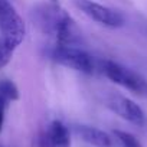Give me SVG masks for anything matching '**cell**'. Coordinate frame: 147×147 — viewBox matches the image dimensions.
<instances>
[{
    "label": "cell",
    "instance_id": "1",
    "mask_svg": "<svg viewBox=\"0 0 147 147\" xmlns=\"http://www.w3.org/2000/svg\"><path fill=\"white\" fill-rule=\"evenodd\" d=\"M32 20L40 32L49 35L59 45L82 43V33L80 28L58 3L39 5L32 12Z\"/></svg>",
    "mask_w": 147,
    "mask_h": 147
},
{
    "label": "cell",
    "instance_id": "2",
    "mask_svg": "<svg viewBox=\"0 0 147 147\" xmlns=\"http://www.w3.org/2000/svg\"><path fill=\"white\" fill-rule=\"evenodd\" d=\"M98 65H100L101 72L110 81L128 90L134 95L147 100V80L143 78L140 74L110 59L100 61Z\"/></svg>",
    "mask_w": 147,
    "mask_h": 147
},
{
    "label": "cell",
    "instance_id": "3",
    "mask_svg": "<svg viewBox=\"0 0 147 147\" xmlns=\"http://www.w3.org/2000/svg\"><path fill=\"white\" fill-rule=\"evenodd\" d=\"M48 55L56 63H61L74 71L87 74V75L94 74L95 68H97V62H95L94 56H91L88 52H85L84 49H81L75 45L55 43L48 51Z\"/></svg>",
    "mask_w": 147,
    "mask_h": 147
},
{
    "label": "cell",
    "instance_id": "4",
    "mask_svg": "<svg viewBox=\"0 0 147 147\" xmlns=\"http://www.w3.org/2000/svg\"><path fill=\"white\" fill-rule=\"evenodd\" d=\"M0 32L2 40L16 49L25 39L26 28L23 19L10 0H0Z\"/></svg>",
    "mask_w": 147,
    "mask_h": 147
},
{
    "label": "cell",
    "instance_id": "5",
    "mask_svg": "<svg viewBox=\"0 0 147 147\" xmlns=\"http://www.w3.org/2000/svg\"><path fill=\"white\" fill-rule=\"evenodd\" d=\"M74 5L91 20L105 26V28H121L124 25V16L104 5H100L92 0H74Z\"/></svg>",
    "mask_w": 147,
    "mask_h": 147
},
{
    "label": "cell",
    "instance_id": "6",
    "mask_svg": "<svg viewBox=\"0 0 147 147\" xmlns=\"http://www.w3.org/2000/svg\"><path fill=\"white\" fill-rule=\"evenodd\" d=\"M107 107L113 113H115L117 115H120L121 118H124L125 121H128L131 124L143 125L146 123V115H144V111L141 110V107L127 97L113 94L107 98Z\"/></svg>",
    "mask_w": 147,
    "mask_h": 147
},
{
    "label": "cell",
    "instance_id": "7",
    "mask_svg": "<svg viewBox=\"0 0 147 147\" xmlns=\"http://www.w3.org/2000/svg\"><path fill=\"white\" fill-rule=\"evenodd\" d=\"M36 147H71L69 128L59 120L51 121L36 137Z\"/></svg>",
    "mask_w": 147,
    "mask_h": 147
},
{
    "label": "cell",
    "instance_id": "8",
    "mask_svg": "<svg viewBox=\"0 0 147 147\" xmlns=\"http://www.w3.org/2000/svg\"><path fill=\"white\" fill-rule=\"evenodd\" d=\"M75 133L88 144H92L95 147H113V138L108 133L91 127V125H75Z\"/></svg>",
    "mask_w": 147,
    "mask_h": 147
},
{
    "label": "cell",
    "instance_id": "9",
    "mask_svg": "<svg viewBox=\"0 0 147 147\" xmlns=\"http://www.w3.org/2000/svg\"><path fill=\"white\" fill-rule=\"evenodd\" d=\"M0 98H3L7 102L19 100V90L13 81L0 80Z\"/></svg>",
    "mask_w": 147,
    "mask_h": 147
},
{
    "label": "cell",
    "instance_id": "10",
    "mask_svg": "<svg viewBox=\"0 0 147 147\" xmlns=\"http://www.w3.org/2000/svg\"><path fill=\"white\" fill-rule=\"evenodd\" d=\"M113 133H114V137H115V140L118 141V144H120L121 147H143V146L140 144V141H138L133 134H130V133H127V131L114 130Z\"/></svg>",
    "mask_w": 147,
    "mask_h": 147
},
{
    "label": "cell",
    "instance_id": "11",
    "mask_svg": "<svg viewBox=\"0 0 147 147\" xmlns=\"http://www.w3.org/2000/svg\"><path fill=\"white\" fill-rule=\"evenodd\" d=\"M15 51H16V49H13L12 46H9V45L5 43L3 40H0V69L5 68V66L10 62V59H12Z\"/></svg>",
    "mask_w": 147,
    "mask_h": 147
},
{
    "label": "cell",
    "instance_id": "12",
    "mask_svg": "<svg viewBox=\"0 0 147 147\" xmlns=\"http://www.w3.org/2000/svg\"><path fill=\"white\" fill-rule=\"evenodd\" d=\"M9 102L5 101L3 98H0V133L3 130V125H5V117H6V108H7Z\"/></svg>",
    "mask_w": 147,
    "mask_h": 147
},
{
    "label": "cell",
    "instance_id": "13",
    "mask_svg": "<svg viewBox=\"0 0 147 147\" xmlns=\"http://www.w3.org/2000/svg\"><path fill=\"white\" fill-rule=\"evenodd\" d=\"M51 3H58V0H51Z\"/></svg>",
    "mask_w": 147,
    "mask_h": 147
},
{
    "label": "cell",
    "instance_id": "14",
    "mask_svg": "<svg viewBox=\"0 0 147 147\" xmlns=\"http://www.w3.org/2000/svg\"><path fill=\"white\" fill-rule=\"evenodd\" d=\"M0 147H3V146H0Z\"/></svg>",
    "mask_w": 147,
    "mask_h": 147
}]
</instances>
